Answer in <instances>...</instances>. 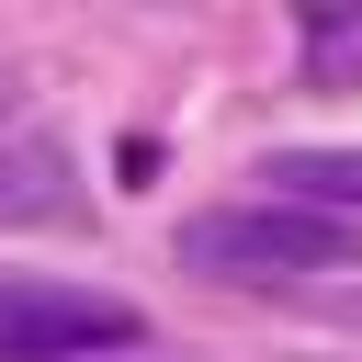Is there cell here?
<instances>
[{"mask_svg":"<svg viewBox=\"0 0 362 362\" xmlns=\"http://www.w3.org/2000/svg\"><path fill=\"white\" fill-rule=\"evenodd\" d=\"M351 260H362V238L305 204H215L181 226V272H204V283H317Z\"/></svg>","mask_w":362,"mask_h":362,"instance_id":"1","label":"cell"},{"mask_svg":"<svg viewBox=\"0 0 362 362\" xmlns=\"http://www.w3.org/2000/svg\"><path fill=\"white\" fill-rule=\"evenodd\" d=\"M136 305L45 283V272H0V362H79V351H124Z\"/></svg>","mask_w":362,"mask_h":362,"instance_id":"2","label":"cell"},{"mask_svg":"<svg viewBox=\"0 0 362 362\" xmlns=\"http://www.w3.org/2000/svg\"><path fill=\"white\" fill-rule=\"evenodd\" d=\"M305 79L317 90L362 79V11H305Z\"/></svg>","mask_w":362,"mask_h":362,"instance_id":"5","label":"cell"},{"mask_svg":"<svg viewBox=\"0 0 362 362\" xmlns=\"http://www.w3.org/2000/svg\"><path fill=\"white\" fill-rule=\"evenodd\" d=\"M45 215H79V181L57 147H0V226H45Z\"/></svg>","mask_w":362,"mask_h":362,"instance_id":"4","label":"cell"},{"mask_svg":"<svg viewBox=\"0 0 362 362\" xmlns=\"http://www.w3.org/2000/svg\"><path fill=\"white\" fill-rule=\"evenodd\" d=\"M0 102H11V90H0Z\"/></svg>","mask_w":362,"mask_h":362,"instance_id":"6","label":"cell"},{"mask_svg":"<svg viewBox=\"0 0 362 362\" xmlns=\"http://www.w3.org/2000/svg\"><path fill=\"white\" fill-rule=\"evenodd\" d=\"M260 181H272V204H305V215H362V147H272L260 158Z\"/></svg>","mask_w":362,"mask_h":362,"instance_id":"3","label":"cell"}]
</instances>
